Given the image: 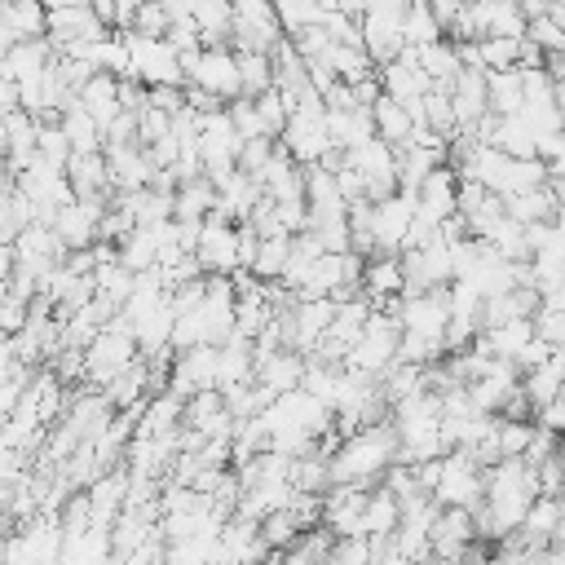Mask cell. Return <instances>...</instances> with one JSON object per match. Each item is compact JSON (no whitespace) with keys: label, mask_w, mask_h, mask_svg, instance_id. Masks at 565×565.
<instances>
[{"label":"cell","mask_w":565,"mask_h":565,"mask_svg":"<svg viewBox=\"0 0 565 565\" xmlns=\"http://www.w3.org/2000/svg\"><path fill=\"white\" fill-rule=\"evenodd\" d=\"M238 66H243V97H260L265 88H274V53L269 49H238Z\"/></svg>","instance_id":"obj_33"},{"label":"cell","mask_w":565,"mask_h":565,"mask_svg":"<svg viewBox=\"0 0 565 565\" xmlns=\"http://www.w3.org/2000/svg\"><path fill=\"white\" fill-rule=\"evenodd\" d=\"M477 534V512L459 503H441L433 516V556H468Z\"/></svg>","instance_id":"obj_17"},{"label":"cell","mask_w":565,"mask_h":565,"mask_svg":"<svg viewBox=\"0 0 565 565\" xmlns=\"http://www.w3.org/2000/svg\"><path fill=\"white\" fill-rule=\"evenodd\" d=\"M419 207L433 212L437 221H450V216L459 212V172H450V168L437 163V168L419 181Z\"/></svg>","instance_id":"obj_22"},{"label":"cell","mask_w":565,"mask_h":565,"mask_svg":"<svg viewBox=\"0 0 565 565\" xmlns=\"http://www.w3.org/2000/svg\"><path fill=\"white\" fill-rule=\"evenodd\" d=\"M441 31H446V22L433 9V0H411V9H406V44L411 49L433 44V40H441Z\"/></svg>","instance_id":"obj_34"},{"label":"cell","mask_w":565,"mask_h":565,"mask_svg":"<svg viewBox=\"0 0 565 565\" xmlns=\"http://www.w3.org/2000/svg\"><path fill=\"white\" fill-rule=\"evenodd\" d=\"M163 388H172V393H181V397H194V393H203V388H221V344H190V349H177Z\"/></svg>","instance_id":"obj_10"},{"label":"cell","mask_w":565,"mask_h":565,"mask_svg":"<svg viewBox=\"0 0 565 565\" xmlns=\"http://www.w3.org/2000/svg\"><path fill=\"white\" fill-rule=\"evenodd\" d=\"M137 353H141V344H137V335L124 327V322H106L88 344H84V375H88V384H110L115 375H124L132 362H137Z\"/></svg>","instance_id":"obj_5"},{"label":"cell","mask_w":565,"mask_h":565,"mask_svg":"<svg viewBox=\"0 0 565 565\" xmlns=\"http://www.w3.org/2000/svg\"><path fill=\"white\" fill-rule=\"evenodd\" d=\"M234 35H238V49H274L282 40L278 4L274 0H234Z\"/></svg>","instance_id":"obj_15"},{"label":"cell","mask_w":565,"mask_h":565,"mask_svg":"<svg viewBox=\"0 0 565 565\" xmlns=\"http://www.w3.org/2000/svg\"><path fill=\"white\" fill-rule=\"evenodd\" d=\"M371 119H375V132H380L384 141H393L397 150L411 146V141L419 137V128H428V124H419V115H415L406 102H397V97H388V93H380V97L371 102Z\"/></svg>","instance_id":"obj_19"},{"label":"cell","mask_w":565,"mask_h":565,"mask_svg":"<svg viewBox=\"0 0 565 565\" xmlns=\"http://www.w3.org/2000/svg\"><path fill=\"white\" fill-rule=\"evenodd\" d=\"M31 35H49V4L44 0H4V49Z\"/></svg>","instance_id":"obj_25"},{"label":"cell","mask_w":565,"mask_h":565,"mask_svg":"<svg viewBox=\"0 0 565 565\" xmlns=\"http://www.w3.org/2000/svg\"><path fill=\"white\" fill-rule=\"evenodd\" d=\"M13 181L31 194V203H35V221H53L57 207H66V203L75 199V181H71V172L57 168V163H49V159H40V154H35L22 172H13Z\"/></svg>","instance_id":"obj_6"},{"label":"cell","mask_w":565,"mask_h":565,"mask_svg":"<svg viewBox=\"0 0 565 565\" xmlns=\"http://www.w3.org/2000/svg\"><path fill=\"white\" fill-rule=\"evenodd\" d=\"M181 62H185L190 84L207 88L212 97H221V102L243 97V66H238V49H225V40H212V44H203V49H194V53H181Z\"/></svg>","instance_id":"obj_4"},{"label":"cell","mask_w":565,"mask_h":565,"mask_svg":"<svg viewBox=\"0 0 565 565\" xmlns=\"http://www.w3.org/2000/svg\"><path fill=\"white\" fill-rule=\"evenodd\" d=\"M172 26V13L163 9V0H141L137 18H132V31H146V35H168Z\"/></svg>","instance_id":"obj_41"},{"label":"cell","mask_w":565,"mask_h":565,"mask_svg":"<svg viewBox=\"0 0 565 565\" xmlns=\"http://www.w3.org/2000/svg\"><path fill=\"white\" fill-rule=\"evenodd\" d=\"M212 212H216V181H212L207 172L177 185V216L203 221V216H212Z\"/></svg>","instance_id":"obj_32"},{"label":"cell","mask_w":565,"mask_h":565,"mask_svg":"<svg viewBox=\"0 0 565 565\" xmlns=\"http://www.w3.org/2000/svg\"><path fill=\"white\" fill-rule=\"evenodd\" d=\"M305 366H309V353L282 344V349L256 358V380H260L269 393H287V388H300V384H305Z\"/></svg>","instance_id":"obj_20"},{"label":"cell","mask_w":565,"mask_h":565,"mask_svg":"<svg viewBox=\"0 0 565 565\" xmlns=\"http://www.w3.org/2000/svg\"><path fill=\"white\" fill-rule=\"evenodd\" d=\"M79 102H84V110H88L102 128H110V119L124 110V102H119V75H115V71H93L88 84L79 88Z\"/></svg>","instance_id":"obj_24"},{"label":"cell","mask_w":565,"mask_h":565,"mask_svg":"<svg viewBox=\"0 0 565 565\" xmlns=\"http://www.w3.org/2000/svg\"><path fill=\"white\" fill-rule=\"evenodd\" d=\"M556 4H565V0H556Z\"/></svg>","instance_id":"obj_45"},{"label":"cell","mask_w":565,"mask_h":565,"mask_svg":"<svg viewBox=\"0 0 565 565\" xmlns=\"http://www.w3.org/2000/svg\"><path fill=\"white\" fill-rule=\"evenodd\" d=\"M115 252H119V260H124L128 269L146 274V269L159 265V230H154V225H132V230L115 243Z\"/></svg>","instance_id":"obj_27"},{"label":"cell","mask_w":565,"mask_h":565,"mask_svg":"<svg viewBox=\"0 0 565 565\" xmlns=\"http://www.w3.org/2000/svg\"><path fill=\"white\" fill-rule=\"evenodd\" d=\"M66 172H71V181H75V194H79V199H110V190H115V177H110V154H106V150H84V154H71Z\"/></svg>","instance_id":"obj_21"},{"label":"cell","mask_w":565,"mask_h":565,"mask_svg":"<svg viewBox=\"0 0 565 565\" xmlns=\"http://www.w3.org/2000/svg\"><path fill=\"white\" fill-rule=\"evenodd\" d=\"M62 128H66V137H71V146H75V154H84V150H106V128L84 110V102L75 97L62 115Z\"/></svg>","instance_id":"obj_29"},{"label":"cell","mask_w":565,"mask_h":565,"mask_svg":"<svg viewBox=\"0 0 565 565\" xmlns=\"http://www.w3.org/2000/svg\"><path fill=\"white\" fill-rule=\"evenodd\" d=\"M274 4H278V22H282L287 35H296V31H305V26H313V22L327 18V4L322 0H274Z\"/></svg>","instance_id":"obj_37"},{"label":"cell","mask_w":565,"mask_h":565,"mask_svg":"<svg viewBox=\"0 0 565 565\" xmlns=\"http://www.w3.org/2000/svg\"><path fill=\"white\" fill-rule=\"evenodd\" d=\"M274 150H278V141L274 137H247L243 141V150H238V168H247L252 177L274 159Z\"/></svg>","instance_id":"obj_42"},{"label":"cell","mask_w":565,"mask_h":565,"mask_svg":"<svg viewBox=\"0 0 565 565\" xmlns=\"http://www.w3.org/2000/svg\"><path fill=\"white\" fill-rule=\"evenodd\" d=\"M194 22L203 31V44L234 35V0H194Z\"/></svg>","instance_id":"obj_35"},{"label":"cell","mask_w":565,"mask_h":565,"mask_svg":"<svg viewBox=\"0 0 565 565\" xmlns=\"http://www.w3.org/2000/svg\"><path fill=\"white\" fill-rule=\"evenodd\" d=\"M481 335L490 340V349H494L499 358H508V362H516V366H521V358L530 353V344L539 340V331H534V313H525V318H508V322H494V327H486Z\"/></svg>","instance_id":"obj_23"},{"label":"cell","mask_w":565,"mask_h":565,"mask_svg":"<svg viewBox=\"0 0 565 565\" xmlns=\"http://www.w3.org/2000/svg\"><path fill=\"white\" fill-rule=\"evenodd\" d=\"M521 388H525V397H530V406H534V415H539L552 397H561V393H565V362L552 353L547 362H539V366H530V371H525Z\"/></svg>","instance_id":"obj_26"},{"label":"cell","mask_w":565,"mask_h":565,"mask_svg":"<svg viewBox=\"0 0 565 565\" xmlns=\"http://www.w3.org/2000/svg\"><path fill=\"white\" fill-rule=\"evenodd\" d=\"M534 433H539V419L530 424V419L499 415V450H503V459H508V455H525L530 441H534Z\"/></svg>","instance_id":"obj_39"},{"label":"cell","mask_w":565,"mask_h":565,"mask_svg":"<svg viewBox=\"0 0 565 565\" xmlns=\"http://www.w3.org/2000/svg\"><path fill=\"white\" fill-rule=\"evenodd\" d=\"M291 230H282V234H260V247H256V260H252V278H260V282H278L282 278V269H287V260H291Z\"/></svg>","instance_id":"obj_28"},{"label":"cell","mask_w":565,"mask_h":565,"mask_svg":"<svg viewBox=\"0 0 565 565\" xmlns=\"http://www.w3.org/2000/svg\"><path fill=\"white\" fill-rule=\"evenodd\" d=\"M71 154H75V146H71V137H66L62 119H40V159H49V163L66 168V163H71Z\"/></svg>","instance_id":"obj_38"},{"label":"cell","mask_w":565,"mask_h":565,"mask_svg":"<svg viewBox=\"0 0 565 565\" xmlns=\"http://www.w3.org/2000/svg\"><path fill=\"white\" fill-rule=\"evenodd\" d=\"M199 141H203L207 177H225L230 168H238L243 132H238V124L230 119V110H225V106H221V110H212V115H203V132H199Z\"/></svg>","instance_id":"obj_14"},{"label":"cell","mask_w":565,"mask_h":565,"mask_svg":"<svg viewBox=\"0 0 565 565\" xmlns=\"http://www.w3.org/2000/svg\"><path fill=\"white\" fill-rule=\"evenodd\" d=\"M128 40V75H137L141 84H190L181 49L168 35H146V31H124Z\"/></svg>","instance_id":"obj_2"},{"label":"cell","mask_w":565,"mask_h":565,"mask_svg":"<svg viewBox=\"0 0 565 565\" xmlns=\"http://www.w3.org/2000/svg\"><path fill=\"white\" fill-rule=\"evenodd\" d=\"M534 331H539L547 344H565V309L539 305V309H534Z\"/></svg>","instance_id":"obj_43"},{"label":"cell","mask_w":565,"mask_h":565,"mask_svg":"<svg viewBox=\"0 0 565 565\" xmlns=\"http://www.w3.org/2000/svg\"><path fill=\"white\" fill-rule=\"evenodd\" d=\"M397 424L393 415L388 419H375L366 428H353L340 437V446L331 450V477L335 481H362V486H375L384 481V472L397 463Z\"/></svg>","instance_id":"obj_1"},{"label":"cell","mask_w":565,"mask_h":565,"mask_svg":"<svg viewBox=\"0 0 565 565\" xmlns=\"http://www.w3.org/2000/svg\"><path fill=\"white\" fill-rule=\"evenodd\" d=\"M534 419H539L543 428H552V433H565V393H561V397H552Z\"/></svg>","instance_id":"obj_44"},{"label":"cell","mask_w":565,"mask_h":565,"mask_svg":"<svg viewBox=\"0 0 565 565\" xmlns=\"http://www.w3.org/2000/svg\"><path fill=\"white\" fill-rule=\"evenodd\" d=\"M207 274H238L243 269V225L230 221L225 212H212L203 221V238H199V252Z\"/></svg>","instance_id":"obj_9"},{"label":"cell","mask_w":565,"mask_h":565,"mask_svg":"<svg viewBox=\"0 0 565 565\" xmlns=\"http://www.w3.org/2000/svg\"><path fill=\"white\" fill-rule=\"evenodd\" d=\"M344 159L366 177V194L371 199H384V194H393L402 185V150L393 141H384L380 132L366 137L362 146L344 150Z\"/></svg>","instance_id":"obj_8"},{"label":"cell","mask_w":565,"mask_h":565,"mask_svg":"<svg viewBox=\"0 0 565 565\" xmlns=\"http://www.w3.org/2000/svg\"><path fill=\"white\" fill-rule=\"evenodd\" d=\"M397 344H402V322H397V313H393V309H371V318H366L362 335L353 340L344 366L380 380V375L397 362Z\"/></svg>","instance_id":"obj_3"},{"label":"cell","mask_w":565,"mask_h":565,"mask_svg":"<svg viewBox=\"0 0 565 565\" xmlns=\"http://www.w3.org/2000/svg\"><path fill=\"white\" fill-rule=\"evenodd\" d=\"M415 207H419V194H415V190H393V194L375 199V207H371L375 252H402V247H406Z\"/></svg>","instance_id":"obj_11"},{"label":"cell","mask_w":565,"mask_h":565,"mask_svg":"<svg viewBox=\"0 0 565 565\" xmlns=\"http://www.w3.org/2000/svg\"><path fill=\"white\" fill-rule=\"evenodd\" d=\"M521 106H525V71L521 66L490 71V110L494 115H516Z\"/></svg>","instance_id":"obj_31"},{"label":"cell","mask_w":565,"mask_h":565,"mask_svg":"<svg viewBox=\"0 0 565 565\" xmlns=\"http://www.w3.org/2000/svg\"><path fill=\"white\" fill-rule=\"evenodd\" d=\"M450 102H455V132H477L481 119L490 115V71L486 66H463L459 79L450 84Z\"/></svg>","instance_id":"obj_13"},{"label":"cell","mask_w":565,"mask_h":565,"mask_svg":"<svg viewBox=\"0 0 565 565\" xmlns=\"http://www.w3.org/2000/svg\"><path fill=\"white\" fill-rule=\"evenodd\" d=\"M106 154H110L115 190H141V185H150L154 172H159L146 141H119V146H106Z\"/></svg>","instance_id":"obj_18"},{"label":"cell","mask_w":565,"mask_h":565,"mask_svg":"<svg viewBox=\"0 0 565 565\" xmlns=\"http://www.w3.org/2000/svg\"><path fill=\"white\" fill-rule=\"evenodd\" d=\"M31 221H35V203H31V194L13 181L9 194H4V243H13Z\"/></svg>","instance_id":"obj_36"},{"label":"cell","mask_w":565,"mask_h":565,"mask_svg":"<svg viewBox=\"0 0 565 565\" xmlns=\"http://www.w3.org/2000/svg\"><path fill=\"white\" fill-rule=\"evenodd\" d=\"M110 26L97 18V9L88 0H71V4H49V40L57 49H71L79 40H97Z\"/></svg>","instance_id":"obj_16"},{"label":"cell","mask_w":565,"mask_h":565,"mask_svg":"<svg viewBox=\"0 0 565 565\" xmlns=\"http://www.w3.org/2000/svg\"><path fill=\"white\" fill-rule=\"evenodd\" d=\"M437 503H459V508H477L486 499V468L472 459V450L455 446L441 455V477L433 486Z\"/></svg>","instance_id":"obj_7"},{"label":"cell","mask_w":565,"mask_h":565,"mask_svg":"<svg viewBox=\"0 0 565 565\" xmlns=\"http://www.w3.org/2000/svg\"><path fill=\"white\" fill-rule=\"evenodd\" d=\"M397 322L402 331H419V335H441L450 327V287H428V291H402L397 300Z\"/></svg>","instance_id":"obj_12"},{"label":"cell","mask_w":565,"mask_h":565,"mask_svg":"<svg viewBox=\"0 0 565 565\" xmlns=\"http://www.w3.org/2000/svg\"><path fill=\"white\" fill-rule=\"evenodd\" d=\"M402 525V499L380 481L371 486V499H366V512H362V534H393Z\"/></svg>","instance_id":"obj_30"},{"label":"cell","mask_w":565,"mask_h":565,"mask_svg":"<svg viewBox=\"0 0 565 565\" xmlns=\"http://www.w3.org/2000/svg\"><path fill=\"white\" fill-rule=\"evenodd\" d=\"M331 561H349V565H362V561H375V552H371V534H335V547H331Z\"/></svg>","instance_id":"obj_40"}]
</instances>
